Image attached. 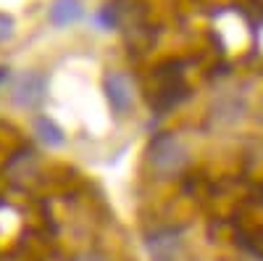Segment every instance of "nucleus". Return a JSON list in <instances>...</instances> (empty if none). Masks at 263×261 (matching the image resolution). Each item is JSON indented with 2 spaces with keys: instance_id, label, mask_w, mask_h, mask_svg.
Listing matches in <instances>:
<instances>
[{
  "instance_id": "1",
  "label": "nucleus",
  "mask_w": 263,
  "mask_h": 261,
  "mask_svg": "<svg viewBox=\"0 0 263 261\" xmlns=\"http://www.w3.org/2000/svg\"><path fill=\"white\" fill-rule=\"evenodd\" d=\"M150 161H153V166L161 169V171H174V169L179 166V161H182L179 143L174 140L171 135L156 137V143L150 145Z\"/></svg>"
},
{
  "instance_id": "2",
  "label": "nucleus",
  "mask_w": 263,
  "mask_h": 261,
  "mask_svg": "<svg viewBox=\"0 0 263 261\" xmlns=\"http://www.w3.org/2000/svg\"><path fill=\"white\" fill-rule=\"evenodd\" d=\"M42 95H45V79L34 72L18 74L13 82V98L18 106H34Z\"/></svg>"
},
{
  "instance_id": "3",
  "label": "nucleus",
  "mask_w": 263,
  "mask_h": 261,
  "mask_svg": "<svg viewBox=\"0 0 263 261\" xmlns=\"http://www.w3.org/2000/svg\"><path fill=\"white\" fill-rule=\"evenodd\" d=\"M103 90H105V98L111 100V106L116 108L119 114H126L132 108V93H129V82L121 77V74H108L103 79Z\"/></svg>"
},
{
  "instance_id": "4",
  "label": "nucleus",
  "mask_w": 263,
  "mask_h": 261,
  "mask_svg": "<svg viewBox=\"0 0 263 261\" xmlns=\"http://www.w3.org/2000/svg\"><path fill=\"white\" fill-rule=\"evenodd\" d=\"M82 16V3L79 0H53L50 6V21L55 27H69Z\"/></svg>"
},
{
  "instance_id": "5",
  "label": "nucleus",
  "mask_w": 263,
  "mask_h": 261,
  "mask_svg": "<svg viewBox=\"0 0 263 261\" xmlns=\"http://www.w3.org/2000/svg\"><path fill=\"white\" fill-rule=\"evenodd\" d=\"M34 129H37V135H40L42 143H48V145H61V143H63L61 127H58L53 119H48V116H40V119L34 121Z\"/></svg>"
},
{
  "instance_id": "6",
  "label": "nucleus",
  "mask_w": 263,
  "mask_h": 261,
  "mask_svg": "<svg viewBox=\"0 0 263 261\" xmlns=\"http://www.w3.org/2000/svg\"><path fill=\"white\" fill-rule=\"evenodd\" d=\"M98 27H103V29H114L116 24H119V16H116V8L114 6H105L100 13H98Z\"/></svg>"
},
{
  "instance_id": "7",
  "label": "nucleus",
  "mask_w": 263,
  "mask_h": 261,
  "mask_svg": "<svg viewBox=\"0 0 263 261\" xmlns=\"http://www.w3.org/2000/svg\"><path fill=\"white\" fill-rule=\"evenodd\" d=\"M11 32H13V19H11V16H6V13H0V42L8 40V37H11Z\"/></svg>"
},
{
  "instance_id": "8",
  "label": "nucleus",
  "mask_w": 263,
  "mask_h": 261,
  "mask_svg": "<svg viewBox=\"0 0 263 261\" xmlns=\"http://www.w3.org/2000/svg\"><path fill=\"white\" fill-rule=\"evenodd\" d=\"M82 261H100V258H95V256H84Z\"/></svg>"
}]
</instances>
